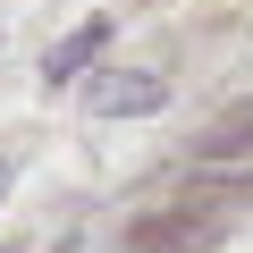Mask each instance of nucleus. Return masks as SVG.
Instances as JSON below:
<instances>
[{
    "label": "nucleus",
    "mask_w": 253,
    "mask_h": 253,
    "mask_svg": "<svg viewBox=\"0 0 253 253\" xmlns=\"http://www.w3.org/2000/svg\"><path fill=\"white\" fill-rule=\"evenodd\" d=\"M219 236H228V203H211V194H186V203L135 219V253H211Z\"/></svg>",
    "instance_id": "obj_1"
},
{
    "label": "nucleus",
    "mask_w": 253,
    "mask_h": 253,
    "mask_svg": "<svg viewBox=\"0 0 253 253\" xmlns=\"http://www.w3.org/2000/svg\"><path fill=\"white\" fill-rule=\"evenodd\" d=\"M161 101H169V84H161L152 68H110V76H93V93H84L93 118H144V110H161Z\"/></svg>",
    "instance_id": "obj_2"
},
{
    "label": "nucleus",
    "mask_w": 253,
    "mask_h": 253,
    "mask_svg": "<svg viewBox=\"0 0 253 253\" xmlns=\"http://www.w3.org/2000/svg\"><path fill=\"white\" fill-rule=\"evenodd\" d=\"M194 161H253V101L219 110L203 135H194Z\"/></svg>",
    "instance_id": "obj_3"
},
{
    "label": "nucleus",
    "mask_w": 253,
    "mask_h": 253,
    "mask_svg": "<svg viewBox=\"0 0 253 253\" xmlns=\"http://www.w3.org/2000/svg\"><path fill=\"white\" fill-rule=\"evenodd\" d=\"M101 42H110V17H93V26H76V34H68V42H59V51L42 59V76H51V84H68L76 68H93V59H101Z\"/></svg>",
    "instance_id": "obj_4"
},
{
    "label": "nucleus",
    "mask_w": 253,
    "mask_h": 253,
    "mask_svg": "<svg viewBox=\"0 0 253 253\" xmlns=\"http://www.w3.org/2000/svg\"><path fill=\"white\" fill-rule=\"evenodd\" d=\"M0 194H9V161H0Z\"/></svg>",
    "instance_id": "obj_5"
},
{
    "label": "nucleus",
    "mask_w": 253,
    "mask_h": 253,
    "mask_svg": "<svg viewBox=\"0 0 253 253\" xmlns=\"http://www.w3.org/2000/svg\"><path fill=\"white\" fill-rule=\"evenodd\" d=\"M0 253H17V245H0Z\"/></svg>",
    "instance_id": "obj_6"
}]
</instances>
